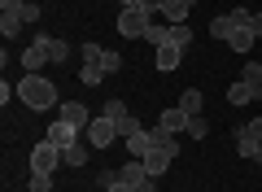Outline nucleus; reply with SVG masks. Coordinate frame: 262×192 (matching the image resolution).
I'll use <instances>...</instances> for the list:
<instances>
[{"mask_svg":"<svg viewBox=\"0 0 262 192\" xmlns=\"http://www.w3.org/2000/svg\"><path fill=\"white\" fill-rule=\"evenodd\" d=\"M13 92H18V101L27 110H53L57 105V83L44 79V74H22V83Z\"/></svg>","mask_w":262,"mask_h":192,"instance_id":"1","label":"nucleus"},{"mask_svg":"<svg viewBox=\"0 0 262 192\" xmlns=\"http://www.w3.org/2000/svg\"><path fill=\"white\" fill-rule=\"evenodd\" d=\"M48 57H53V66H66L70 61V44L66 39H48Z\"/></svg>","mask_w":262,"mask_h":192,"instance_id":"22","label":"nucleus"},{"mask_svg":"<svg viewBox=\"0 0 262 192\" xmlns=\"http://www.w3.org/2000/svg\"><path fill=\"white\" fill-rule=\"evenodd\" d=\"M79 57H83L88 66H101V57H105V48H101V44H83V48H79Z\"/></svg>","mask_w":262,"mask_h":192,"instance_id":"26","label":"nucleus"},{"mask_svg":"<svg viewBox=\"0 0 262 192\" xmlns=\"http://www.w3.org/2000/svg\"><path fill=\"white\" fill-rule=\"evenodd\" d=\"M236 27H241V22H236L232 13H223V18H214V22H210V35H214V39H223V44H227Z\"/></svg>","mask_w":262,"mask_h":192,"instance_id":"14","label":"nucleus"},{"mask_svg":"<svg viewBox=\"0 0 262 192\" xmlns=\"http://www.w3.org/2000/svg\"><path fill=\"white\" fill-rule=\"evenodd\" d=\"M144 39H149L153 48H162V44L170 39V27H149V31H144Z\"/></svg>","mask_w":262,"mask_h":192,"instance_id":"27","label":"nucleus"},{"mask_svg":"<svg viewBox=\"0 0 262 192\" xmlns=\"http://www.w3.org/2000/svg\"><path fill=\"white\" fill-rule=\"evenodd\" d=\"M253 39H258V35H253L249 27H236V31H232V39H227V48H232V53H249Z\"/></svg>","mask_w":262,"mask_h":192,"instance_id":"15","label":"nucleus"},{"mask_svg":"<svg viewBox=\"0 0 262 192\" xmlns=\"http://www.w3.org/2000/svg\"><path fill=\"white\" fill-rule=\"evenodd\" d=\"M22 22L35 27V22H39V5H31V0H27V5H22Z\"/></svg>","mask_w":262,"mask_h":192,"instance_id":"30","label":"nucleus"},{"mask_svg":"<svg viewBox=\"0 0 262 192\" xmlns=\"http://www.w3.org/2000/svg\"><path fill=\"white\" fill-rule=\"evenodd\" d=\"M227 101H232V105H249V101H258V92L241 79V83H232V88H227Z\"/></svg>","mask_w":262,"mask_h":192,"instance_id":"16","label":"nucleus"},{"mask_svg":"<svg viewBox=\"0 0 262 192\" xmlns=\"http://www.w3.org/2000/svg\"><path fill=\"white\" fill-rule=\"evenodd\" d=\"M144 0H118V9H140Z\"/></svg>","mask_w":262,"mask_h":192,"instance_id":"35","label":"nucleus"},{"mask_svg":"<svg viewBox=\"0 0 262 192\" xmlns=\"http://www.w3.org/2000/svg\"><path fill=\"white\" fill-rule=\"evenodd\" d=\"M131 192H158V188H153V179H140V183H131Z\"/></svg>","mask_w":262,"mask_h":192,"instance_id":"33","label":"nucleus"},{"mask_svg":"<svg viewBox=\"0 0 262 192\" xmlns=\"http://www.w3.org/2000/svg\"><path fill=\"white\" fill-rule=\"evenodd\" d=\"M22 27H27V22H22V13H0V35H5V39L22 35Z\"/></svg>","mask_w":262,"mask_h":192,"instance_id":"17","label":"nucleus"},{"mask_svg":"<svg viewBox=\"0 0 262 192\" xmlns=\"http://www.w3.org/2000/svg\"><path fill=\"white\" fill-rule=\"evenodd\" d=\"M31 192H53V175H35L31 170Z\"/></svg>","mask_w":262,"mask_h":192,"instance_id":"29","label":"nucleus"},{"mask_svg":"<svg viewBox=\"0 0 262 192\" xmlns=\"http://www.w3.org/2000/svg\"><path fill=\"white\" fill-rule=\"evenodd\" d=\"M114 136H118V127H114V122L105 118V114L88 122V144H92V148H105V144H114Z\"/></svg>","mask_w":262,"mask_h":192,"instance_id":"6","label":"nucleus"},{"mask_svg":"<svg viewBox=\"0 0 262 192\" xmlns=\"http://www.w3.org/2000/svg\"><path fill=\"white\" fill-rule=\"evenodd\" d=\"M188 136H192V140H206L210 136V122L201 118V114H192V118H188Z\"/></svg>","mask_w":262,"mask_h":192,"instance_id":"25","label":"nucleus"},{"mask_svg":"<svg viewBox=\"0 0 262 192\" xmlns=\"http://www.w3.org/2000/svg\"><path fill=\"white\" fill-rule=\"evenodd\" d=\"M175 157H179V148H149L140 162H144V170H149V179H158V175L170 170V162H175Z\"/></svg>","mask_w":262,"mask_h":192,"instance_id":"4","label":"nucleus"},{"mask_svg":"<svg viewBox=\"0 0 262 192\" xmlns=\"http://www.w3.org/2000/svg\"><path fill=\"white\" fill-rule=\"evenodd\" d=\"M88 153H92V144H70V148H61V166H88Z\"/></svg>","mask_w":262,"mask_h":192,"instance_id":"13","label":"nucleus"},{"mask_svg":"<svg viewBox=\"0 0 262 192\" xmlns=\"http://www.w3.org/2000/svg\"><path fill=\"white\" fill-rule=\"evenodd\" d=\"M179 57H184V48H175V44H162L153 61H158V70H162V74H170V70L179 66Z\"/></svg>","mask_w":262,"mask_h":192,"instance_id":"11","label":"nucleus"},{"mask_svg":"<svg viewBox=\"0 0 262 192\" xmlns=\"http://www.w3.org/2000/svg\"><path fill=\"white\" fill-rule=\"evenodd\" d=\"M140 179H149V170H144L140 157H131L127 166H118V183H127V188H131V183H140Z\"/></svg>","mask_w":262,"mask_h":192,"instance_id":"9","label":"nucleus"},{"mask_svg":"<svg viewBox=\"0 0 262 192\" xmlns=\"http://www.w3.org/2000/svg\"><path fill=\"white\" fill-rule=\"evenodd\" d=\"M166 5H170V0H144V9H149V13H162Z\"/></svg>","mask_w":262,"mask_h":192,"instance_id":"32","label":"nucleus"},{"mask_svg":"<svg viewBox=\"0 0 262 192\" xmlns=\"http://www.w3.org/2000/svg\"><path fill=\"white\" fill-rule=\"evenodd\" d=\"M245 127H249L253 136H262V118H253V122H245Z\"/></svg>","mask_w":262,"mask_h":192,"instance_id":"36","label":"nucleus"},{"mask_svg":"<svg viewBox=\"0 0 262 192\" xmlns=\"http://www.w3.org/2000/svg\"><path fill=\"white\" fill-rule=\"evenodd\" d=\"M249 31H253V35H258V39H262V13H253V22H249Z\"/></svg>","mask_w":262,"mask_h":192,"instance_id":"34","label":"nucleus"},{"mask_svg":"<svg viewBox=\"0 0 262 192\" xmlns=\"http://www.w3.org/2000/svg\"><path fill=\"white\" fill-rule=\"evenodd\" d=\"M127 153H131V157H144V153H149V131H136V136H127Z\"/></svg>","mask_w":262,"mask_h":192,"instance_id":"21","label":"nucleus"},{"mask_svg":"<svg viewBox=\"0 0 262 192\" xmlns=\"http://www.w3.org/2000/svg\"><path fill=\"white\" fill-rule=\"evenodd\" d=\"M241 79L258 92V101H262V61H245V74H241Z\"/></svg>","mask_w":262,"mask_h":192,"instance_id":"18","label":"nucleus"},{"mask_svg":"<svg viewBox=\"0 0 262 192\" xmlns=\"http://www.w3.org/2000/svg\"><path fill=\"white\" fill-rule=\"evenodd\" d=\"M105 79V70H101V66H79V83H83V88H96V83H101Z\"/></svg>","mask_w":262,"mask_h":192,"instance_id":"23","label":"nucleus"},{"mask_svg":"<svg viewBox=\"0 0 262 192\" xmlns=\"http://www.w3.org/2000/svg\"><path fill=\"white\" fill-rule=\"evenodd\" d=\"M188 118H192V114H184V110L175 105V110H166V114L158 118V127H166L170 136H175V131H188Z\"/></svg>","mask_w":262,"mask_h":192,"instance_id":"12","label":"nucleus"},{"mask_svg":"<svg viewBox=\"0 0 262 192\" xmlns=\"http://www.w3.org/2000/svg\"><path fill=\"white\" fill-rule=\"evenodd\" d=\"M48 39H53V35H39L35 44H31L27 53L18 57V61H22V70H27V74H39V66H44V61H53V57H48Z\"/></svg>","mask_w":262,"mask_h":192,"instance_id":"5","label":"nucleus"},{"mask_svg":"<svg viewBox=\"0 0 262 192\" xmlns=\"http://www.w3.org/2000/svg\"><path fill=\"white\" fill-rule=\"evenodd\" d=\"M149 27H153V13L144 9V5H140V9H122V13H118V31H122L127 39H140Z\"/></svg>","mask_w":262,"mask_h":192,"instance_id":"2","label":"nucleus"},{"mask_svg":"<svg viewBox=\"0 0 262 192\" xmlns=\"http://www.w3.org/2000/svg\"><path fill=\"white\" fill-rule=\"evenodd\" d=\"M22 5L27 0H0V13H22Z\"/></svg>","mask_w":262,"mask_h":192,"instance_id":"31","label":"nucleus"},{"mask_svg":"<svg viewBox=\"0 0 262 192\" xmlns=\"http://www.w3.org/2000/svg\"><path fill=\"white\" fill-rule=\"evenodd\" d=\"M105 192H131V188H127V183H118V179H114V183H110Z\"/></svg>","mask_w":262,"mask_h":192,"instance_id":"37","label":"nucleus"},{"mask_svg":"<svg viewBox=\"0 0 262 192\" xmlns=\"http://www.w3.org/2000/svg\"><path fill=\"white\" fill-rule=\"evenodd\" d=\"M101 70H105V74H118V70H122V57L105 48V57H101Z\"/></svg>","mask_w":262,"mask_h":192,"instance_id":"28","label":"nucleus"},{"mask_svg":"<svg viewBox=\"0 0 262 192\" xmlns=\"http://www.w3.org/2000/svg\"><path fill=\"white\" fill-rule=\"evenodd\" d=\"M44 140H53L57 148H70V144H79V127H75V122H66V118H57L53 127L44 131Z\"/></svg>","mask_w":262,"mask_h":192,"instance_id":"7","label":"nucleus"},{"mask_svg":"<svg viewBox=\"0 0 262 192\" xmlns=\"http://www.w3.org/2000/svg\"><path fill=\"white\" fill-rule=\"evenodd\" d=\"M61 118H66V122H75L79 131H88V122H92V114H88V110H83L79 101H66V105H61Z\"/></svg>","mask_w":262,"mask_h":192,"instance_id":"10","label":"nucleus"},{"mask_svg":"<svg viewBox=\"0 0 262 192\" xmlns=\"http://www.w3.org/2000/svg\"><path fill=\"white\" fill-rule=\"evenodd\" d=\"M57 166H61V148H57L53 140H44V144L31 148V170L35 175H53Z\"/></svg>","mask_w":262,"mask_h":192,"instance_id":"3","label":"nucleus"},{"mask_svg":"<svg viewBox=\"0 0 262 192\" xmlns=\"http://www.w3.org/2000/svg\"><path fill=\"white\" fill-rule=\"evenodd\" d=\"M201 105H206V96H201L196 88H188L184 96H179V110H184V114H201Z\"/></svg>","mask_w":262,"mask_h":192,"instance_id":"19","label":"nucleus"},{"mask_svg":"<svg viewBox=\"0 0 262 192\" xmlns=\"http://www.w3.org/2000/svg\"><path fill=\"white\" fill-rule=\"evenodd\" d=\"M166 44L188 48V44H192V27H188V22H184V27H170V39H166Z\"/></svg>","mask_w":262,"mask_h":192,"instance_id":"24","label":"nucleus"},{"mask_svg":"<svg viewBox=\"0 0 262 192\" xmlns=\"http://www.w3.org/2000/svg\"><path fill=\"white\" fill-rule=\"evenodd\" d=\"M236 148H241V157L262 166V136H253L249 127H236Z\"/></svg>","mask_w":262,"mask_h":192,"instance_id":"8","label":"nucleus"},{"mask_svg":"<svg viewBox=\"0 0 262 192\" xmlns=\"http://www.w3.org/2000/svg\"><path fill=\"white\" fill-rule=\"evenodd\" d=\"M101 114H105V118H110V122H114V127H118V122H122V118H127V114H131V110H127V105H122V101H118V96H110V101H105V110H101Z\"/></svg>","mask_w":262,"mask_h":192,"instance_id":"20","label":"nucleus"}]
</instances>
